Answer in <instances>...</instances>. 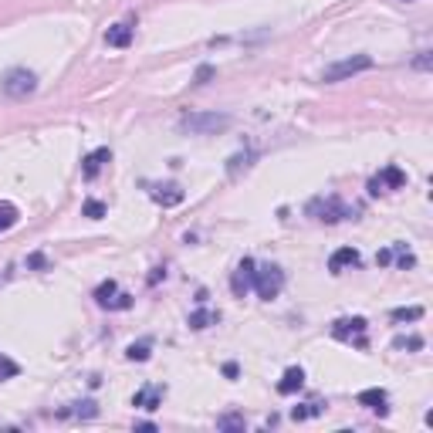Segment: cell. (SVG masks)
<instances>
[{"label":"cell","instance_id":"cell-1","mask_svg":"<svg viewBox=\"0 0 433 433\" xmlns=\"http://www.w3.org/2000/svg\"><path fill=\"white\" fill-rule=\"evenodd\" d=\"M230 115L227 112H189L180 119V132L187 135H217V132L230 129Z\"/></svg>","mask_w":433,"mask_h":433},{"label":"cell","instance_id":"cell-13","mask_svg":"<svg viewBox=\"0 0 433 433\" xmlns=\"http://www.w3.org/2000/svg\"><path fill=\"white\" fill-rule=\"evenodd\" d=\"M356 264H359V251H356V247H339V251L328 258V271H332V274H342L345 267H356Z\"/></svg>","mask_w":433,"mask_h":433},{"label":"cell","instance_id":"cell-31","mask_svg":"<svg viewBox=\"0 0 433 433\" xmlns=\"http://www.w3.org/2000/svg\"><path fill=\"white\" fill-rule=\"evenodd\" d=\"M376 264H379V267H386V264H393V254H389V251H379V254H376Z\"/></svg>","mask_w":433,"mask_h":433},{"label":"cell","instance_id":"cell-14","mask_svg":"<svg viewBox=\"0 0 433 433\" xmlns=\"http://www.w3.org/2000/svg\"><path fill=\"white\" fill-rule=\"evenodd\" d=\"M302 386H305V369H302V366H291V369H284L281 382H278V393H281V396H295Z\"/></svg>","mask_w":433,"mask_h":433},{"label":"cell","instance_id":"cell-11","mask_svg":"<svg viewBox=\"0 0 433 433\" xmlns=\"http://www.w3.org/2000/svg\"><path fill=\"white\" fill-rule=\"evenodd\" d=\"M109 159H112V152L105 149V146H102V149H95V152H88V156L81 159V176H85V180H95Z\"/></svg>","mask_w":433,"mask_h":433},{"label":"cell","instance_id":"cell-19","mask_svg":"<svg viewBox=\"0 0 433 433\" xmlns=\"http://www.w3.org/2000/svg\"><path fill=\"white\" fill-rule=\"evenodd\" d=\"M254 159H258V152H237V156L227 163V173H230V176H237L241 170H251V163H254Z\"/></svg>","mask_w":433,"mask_h":433},{"label":"cell","instance_id":"cell-27","mask_svg":"<svg viewBox=\"0 0 433 433\" xmlns=\"http://www.w3.org/2000/svg\"><path fill=\"white\" fill-rule=\"evenodd\" d=\"M126 356L132 359V362H146L149 359V342H139V345H129V352Z\"/></svg>","mask_w":433,"mask_h":433},{"label":"cell","instance_id":"cell-3","mask_svg":"<svg viewBox=\"0 0 433 433\" xmlns=\"http://www.w3.org/2000/svg\"><path fill=\"white\" fill-rule=\"evenodd\" d=\"M373 68H376V61L369 55H352V58H345V61H335L332 68H325L321 81H345V78L359 75V72H373Z\"/></svg>","mask_w":433,"mask_h":433},{"label":"cell","instance_id":"cell-16","mask_svg":"<svg viewBox=\"0 0 433 433\" xmlns=\"http://www.w3.org/2000/svg\"><path fill=\"white\" fill-rule=\"evenodd\" d=\"M132 31H135V27H132V24H126V20H122V24H112V27L105 31V44H109V48H129V44H132Z\"/></svg>","mask_w":433,"mask_h":433},{"label":"cell","instance_id":"cell-12","mask_svg":"<svg viewBox=\"0 0 433 433\" xmlns=\"http://www.w3.org/2000/svg\"><path fill=\"white\" fill-rule=\"evenodd\" d=\"M149 196L159 204V207H176V204H183V189L176 187V183H166V187H149Z\"/></svg>","mask_w":433,"mask_h":433},{"label":"cell","instance_id":"cell-9","mask_svg":"<svg viewBox=\"0 0 433 433\" xmlns=\"http://www.w3.org/2000/svg\"><path fill=\"white\" fill-rule=\"evenodd\" d=\"M254 271H258L254 258H244V261L237 264V271L230 274V291H234V298H244L247 291L254 288Z\"/></svg>","mask_w":433,"mask_h":433},{"label":"cell","instance_id":"cell-26","mask_svg":"<svg viewBox=\"0 0 433 433\" xmlns=\"http://www.w3.org/2000/svg\"><path fill=\"white\" fill-rule=\"evenodd\" d=\"M423 319V308H396L393 312V321H416Z\"/></svg>","mask_w":433,"mask_h":433},{"label":"cell","instance_id":"cell-21","mask_svg":"<svg viewBox=\"0 0 433 433\" xmlns=\"http://www.w3.org/2000/svg\"><path fill=\"white\" fill-rule=\"evenodd\" d=\"M247 427V420H244V413H224L220 420H217V430H244Z\"/></svg>","mask_w":433,"mask_h":433},{"label":"cell","instance_id":"cell-20","mask_svg":"<svg viewBox=\"0 0 433 433\" xmlns=\"http://www.w3.org/2000/svg\"><path fill=\"white\" fill-rule=\"evenodd\" d=\"M18 207H14V204H7V200H0V234H4V230H11V227L18 224Z\"/></svg>","mask_w":433,"mask_h":433},{"label":"cell","instance_id":"cell-34","mask_svg":"<svg viewBox=\"0 0 433 433\" xmlns=\"http://www.w3.org/2000/svg\"><path fill=\"white\" fill-rule=\"evenodd\" d=\"M224 376L227 379H237V366H234V362H227V366H224Z\"/></svg>","mask_w":433,"mask_h":433},{"label":"cell","instance_id":"cell-17","mask_svg":"<svg viewBox=\"0 0 433 433\" xmlns=\"http://www.w3.org/2000/svg\"><path fill=\"white\" fill-rule=\"evenodd\" d=\"M220 321V312H210V308H200V312H193L189 315V328H210V325H217Z\"/></svg>","mask_w":433,"mask_h":433},{"label":"cell","instance_id":"cell-29","mask_svg":"<svg viewBox=\"0 0 433 433\" xmlns=\"http://www.w3.org/2000/svg\"><path fill=\"white\" fill-rule=\"evenodd\" d=\"M413 68L416 72H430V51H420V55L413 58Z\"/></svg>","mask_w":433,"mask_h":433},{"label":"cell","instance_id":"cell-8","mask_svg":"<svg viewBox=\"0 0 433 433\" xmlns=\"http://www.w3.org/2000/svg\"><path fill=\"white\" fill-rule=\"evenodd\" d=\"M406 187V173L399 166H382V170L369 180V193L379 196V193H389V189H403Z\"/></svg>","mask_w":433,"mask_h":433},{"label":"cell","instance_id":"cell-18","mask_svg":"<svg viewBox=\"0 0 433 433\" xmlns=\"http://www.w3.org/2000/svg\"><path fill=\"white\" fill-rule=\"evenodd\" d=\"M98 413V406H95L92 399H85V403H72V410H58V416H81V420H92Z\"/></svg>","mask_w":433,"mask_h":433},{"label":"cell","instance_id":"cell-33","mask_svg":"<svg viewBox=\"0 0 433 433\" xmlns=\"http://www.w3.org/2000/svg\"><path fill=\"white\" fill-rule=\"evenodd\" d=\"M27 264H31V267H44V254H31V258H27Z\"/></svg>","mask_w":433,"mask_h":433},{"label":"cell","instance_id":"cell-35","mask_svg":"<svg viewBox=\"0 0 433 433\" xmlns=\"http://www.w3.org/2000/svg\"><path fill=\"white\" fill-rule=\"evenodd\" d=\"M406 4H410V0H406Z\"/></svg>","mask_w":433,"mask_h":433},{"label":"cell","instance_id":"cell-24","mask_svg":"<svg viewBox=\"0 0 433 433\" xmlns=\"http://www.w3.org/2000/svg\"><path fill=\"white\" fill-rule=\"evenodd\" d=\"M321 413V403H302L291 410V420H308V416H319Z\"/></svg>","mask_w":433,"mask_h":433},{"label":"cell","instance_id":"cell-15","mask_svg":"<svg viewBox=\"0 0 433 433\" xmlns=\"http://www.w3.org/2000/svg\"><path fill=\"white\" fill-rule=\"evenodd\" d=\"M359 403H362V406H369V410H373V413H379V416L389 413V406H386V403H389V396H386V389H362V393H359Z\"/></svg>","mask_w":433,"mask_h":433},{"label":"cell","instance_id":"cell-23","mask_svg":"<svg viewBox=\"0 0 433 433\" xmlns=\"http://www.w3.org/2000/svg\"><path fill=\"white\" fill-rule=\"evenodd\" d=\"M81 213H85V217H92V220H102V217L109 213V207H105L102 200H85V207H81Z\"/></svg>","mask_w":433,"mask_h":433},{"label":"cell","instance_id":"cell-4","mask_svg":"<svg viewBox=\"0 0 433 433\" xmlns=\"http://www.w3.org/2000/svg\"><path fill=\"white\" fill-rule=\"evenodd\" d=\"M284 288V271L278 264H264L261 271H254V291L261 295L264 302H271V298H278Z\"/></svg>","mask_w":433,"mask_h":433},{"label":"cell","instance_id":"cell-2","mask_svg":"<svg viewBox=\"0 0 433 433\" xmlns=\"http://www.w3.org/2000/svg\"><path fill=\"white\" fill-rule=\"evenodd\" d=\"M308 217H315L321 224H339L345 217H352V210L345 207L339 196H315V200L308 204Z\"/></svg>","mask_w":433,"mask_h":433},{"label":"cell","instance_id":"cell-30","mask_svg":"<svg viewBox=\"0 0 433 433\" xmlns=\"http://www.w3.org/2000/svg\"><path fill=\"white\" fill-rule=\"evenodd\" d=\"M210 78H213V68H210V65H200V68H196V85H207Z\"/></svg>","mask_w":433,"mask_h":433},{"label":"cell","instance_id":"cell-10","mask_svg":"<svg viewBox=\"0 0 433 433\" xmlns=\"http://www.w3.org/2000/svg\"><path fill=\"white\" fill-rule=\"evenodd\" d=\"M163 396H166V386H142V389L135 393V399H132V406H139V410L152 413V410L163 406Z\"/></svg>","mask_w":433,"mask_h":433},{"label":"cell","instance_id":"cell-7","mask_svg":"<svg viewBox=\"0 0 433 433\" xmlns=\"http://www.w3.org/2000/svg\"><path fill=\"white\" fill-rule=\"evenodd\" d=\"M95 302H98V308L122 312V308H129V305H132V295L119 291V284H115V281H102L98 288H95Z\"/></svg>","mask_w":433,"mask_h":433},{"label":"cell","instance_id":"cell-5","mask_svg":"<svg viewBox=\"0 0 433 433\" xmlns=\"http://www.w3.org/2000/svg\"><path fill=\"white\" fill-rule=\"evenodd\" d=\"M366 328H369V325H366V319H339L335 321V325H332V335H335V339L339 342H352V345H356V349H366V345H369V339H366Z\"/></svg>","mask_w":433,"mask_h":433},{"label":"cell","instance_id":"cell-25","mask_svg":"<svg viewBox=\"0 0 433 433\" xmlns=\"http://www.w3.org/2000/svg\"><path fill=\"white\" fill-rule=\"evenodd\" d=\"M18 373H20L18 362H14L11 356H4V352H0V379H14Z\"/></svg>","mask_w":433,"mask_h":433},{"label":"cell","instance_id":"cell-28","mask_svg":"<svg viewBox=\"0 0 433 433\" xmlns=\"http://www.w3.org/2000/svg\"><path fill=\"white\" fill-rule=\"evenodd\" d=\"M393 349H423V339H420V335H410V339H396Z\"/></svg>","mask_w":433,"mask_h":433},{"label":"cell","instance_id":"cell-6","mask_svg":"<svg viewBox=\"0 0 433 433\" xmlns=\"http://www.w3.org/2000/svg\"><path fill=\"white\" fill-rule=\"evenodd\" d=\"M34 88H38V75L27 72V68H14V72L4 75V92L11 98H27Z\"/></svg>","mask_w":433,"mask_h":433},{"label":"cell","instance_id":"cell-22","mask_svg":"<svg viewBox=\"0 0 433 433\" xmlns=\"http://www.w3.org/2000/svg\"><path fill=\"white\" fill-rule=\"evenodd\" d=\"M389 254H393V261L406 271V267H413L416 264V258H413V251H406V244H393L389 247Z\"/></svg>","mask_w":433,"mask_h":433},{"label":"cell","instance_id":"cell-32","mask_svg":"<svg viewBox=\"0 0 433 433\" xmlns=\"http://www.w3.org/2000/svg\"><path fill=\"white\" fill-rule=\"evenodd\" d=\"M159 278H166V267H152V274H149V284H159Z\"/></svg>","mask_w":433,"mask_h":433}]
</instances>
